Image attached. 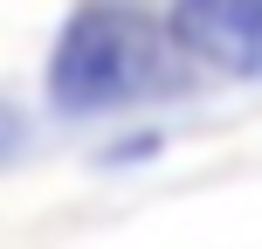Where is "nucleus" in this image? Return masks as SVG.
<instances>
[{"mask_svg": "<svg viewBox=\"0 0 262 249\" xmlns=\"http://www.w3.org/2000/svg\"><path fill=\"white\" fill-rule=\"evenodd\" d=\"M180 28L131 7H83L69 14L49 63V97L62 111H111L180 83Z\"/></svg>", "mask_w": 262, "mask_h": 249, "instance_id": "nucleus-1", "label": "nucleus"}, {"mask_svg": "<svg viewBox=\"0 0 262 249\" xmlns=\"http://www.w3.org/2000/svg\"><path fill=\"white\" fill-rule=\"evenodd\" d=\"M172 28H180L186 55L242 69V76H262V7L255 0H200V7L172 14Z\"/></svg>", "mask_w": 262, "mask_h": 249, "instance_id": "nucleus-2", "label": "nucleus"}]
</instances>
